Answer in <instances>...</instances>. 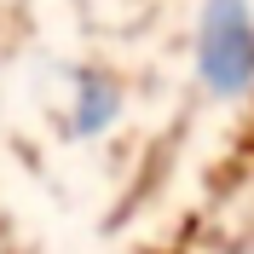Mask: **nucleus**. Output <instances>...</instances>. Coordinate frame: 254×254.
I'll list each match as a JSON object with an SVG mask.
<instances>
[{
	"mask_svg": "<svg viewBox=\"0 0 254 254\" xmlns=\"http://www.w3.org/2000/svg\"><path fill=\"white\" fill-rule=\"evenodd\" d=\"M249 150H254V116H249Z\"/></svg>",
	"mask_w": 254,
	"mask_h": 254,
	"instance_id": "obj_1",
	"label": "nucleus"
}]
</instances>
